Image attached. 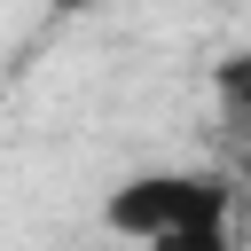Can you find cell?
Segmentation results:
<instances>
[{
  "label": "cell",
  "instance_id": "cell-1",
  "mask_svg": "<svg viewBox=\"0 0 251 251\" xmlns=\"http://www.w3.org/2000/svg\"><path fill=\"white\" fill-rule=\"evenodd\" d=\"M227 204H235V188H227L220 173H133L126 188H110L102 220H110L118 235L149 243V235H165V227H196V220H227Z\"/></svg>",
  "mask_w": 251,
  "mask_h": 251
},
{
  "label": "cell",
  "instance_id": "cell-3",
  "mask_svg": "<svg viewBox=\"0 0 251 251\" xmlns=\"http://www.w3.org/2000/svg\"><path fill=\"white\" fill-rule=\"evenodd\" d=\"M141 251H235V243H227V220H196V227H165V235H149Z\"/></svg>",
  "mask_w": 251,
  "mask_h": 251
},
{
  "label": "cell",
  "instance_id": "cell-4",
  "mask_svg": "<svg viewBox=\"0 0 251 251\" xmlns=\"http://www.w3.org/2000/svg\"><path fill=\"white\" fill-rule=\"evenodd\" d=\"M47 8H63V16H86V8H110V0H47Z\"/></svg>",
  "mask_w": 251,
  "mask_h": 251
},
{
  "label": "cell",
  "instance_id": "cell-2",
  "mask_svg": "<svg viewBox=\"0 0 251 251\" xmlns=\"http://www.w3.org/2000/svg\"><path fill=\"white\" fill-rule=\"evenodd\" d=\"M212 102H220V126L251 141V47L220 55V71H212Z\"/></svg>",
  "mask_w": 251,
  "mask_h": 251
}]
</instances>
